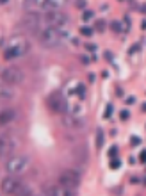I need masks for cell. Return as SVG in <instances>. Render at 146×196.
<instances>
[{"label": "cell", "mask_w": 146, "mask_h": 196, "mask_svg": "<svg viewBox=\"0 0 146 196\" xmlns=\"http://www.w3.org/2000/svg\"><path fill=\"white\" fill-rule=\"evenodd\" d=\"M119 118H121V120H128V118H130V112H128V111H121V112H119Z\"/></svg>", "instance_id": "cell-23"}, {"label": "cell", "mask_w": 146, "mask_h": 196, "mask_svg": "<svg viewBox=\"0 0 146 196\" xmlns=\"http://www.w3.org/2000/svg\"><path fill=\"white\" fill-rule=\"evenodd\" d=\"M93 16H95V13H93V11H84V15H82V20H84V22H89Z\"/></svg>", "instance_id": "cell-19"}, {"label": "cell", "mask_w": 146, "mask_h": 196, "mask_svg": "<svg viewBox=\"0 0 146 196\" xmlns=\"http://www.w3.org/2000/svg\"><path fill=\"white\" fill-rule=\"evenodd\" d=\"M86 48H88L89 52H95V50H96V46H95V45H88V46H86Z\"/></svg>", "instance_id": "cell-30"}, {"label": "cell", "mask_w": 146, "mask_h": 196, "mask_svg": "<svg viewBox=\"0 0 146 196\" xmlns=\"http://www.w3.org/2000/svg\"><path fill=\"white\" fill-rule=\"evenodd\" d=\"M23 6H25L27 9L36 7V0H23Z\"/></svg>", "instance_id": "cell-21"}, {"label": "cell", "mask_w": 146, "mask_h": 196, "mask_svg": "<svg viewBox=\"0 0 146 196\" xmlns=\"http://www.w3.org/2000/svg\"><path fill=\"white\" fill-rule=\"evenodd\" d=\"M9 98H13V91H11V89H2V87H0V100H9Z\"/></svg>", "instance_id": "cell-15"}, {"label": "cell", "mask_w": 146, "mask_h": 196, "mask_svg": "<svg viewBox=\"0 0 146 196\" xmlns=\"http://www.w3.org/2000/svg\"><path fill=\"white\" fill-rule=\"evenodd\" d=\"M43 194H50V196H70V194H73V193L70 191V189H66L64 185H61V184H48V185H45Z\"/></svg>", "instance_id": "cell-10"}, {"label": "cell", "mask_w": 146, "mask_h": 196, "mask_svg": "<svg viewBox=\"0 0 146 196\" xmlns=\"http://www.w3.org/2000/svg\"><path fill=\"white\" fill-rule=\"evenodd\" d=\"M130 143H132V146H137V145H141V139L139 137H132Z\"/></svg>", "instance_id": "cell-27"}, {"label": "cell", "mask_w": 146, "mask_h": 196, "mask_svg": "<svg viewBox=\"0 0 146 196\" xmlns=\"http://www.w3.org/2000/svg\"><path fill=\"white\" fill-rule=\"evenodd\" d=\"M18 185H20V180H18V178H15V176H7V178H4V180H2L0 189H2V193H4V194H13Z\"/></svg>", "instance_id": "cell-11"}, {"label": "cell", "mask_w": 146, "mask_h": 196, "mask_svg": "<svg viewBox=\"0 0 146 196\" xmlns=\"http://www.w3.org/2000/svg\"><path fill=\"white\" fill-rule=\"evenodd\" d=\"M16 118V112L11 109H6L0 112V125H6V123H11L13 120Z\"/></svg>", "instance_id": "cell-13"}, {"label": "cell", "mask_w": 146, "mask_h": 196, "mask_svg": "<svg viewBox=\"0 0 146 196\" xmlns=\"http://www.w3.org/2000/svg\"><path fill=\"white\" fill-rule=\"evenodd\" d=\"M75 4H77V7H79V9H84V7H86V0H77Z\"/></svg>", "instance_id": "cell-26"}, {"label": "cell", "mask_w": 146, "mask_h": 196, "mask_svg": "<svg viewBox=\"0 0 146 196\" xmlns=\"http://www.w3.org/2000/svg\"><path fill=\"white\" fill-rule=\"evenodd\" d=\"M66 4V0H36V7L41 11H57Z\"/></svg>", "instance_id": "cell-9"}, {"label": "cell", "mask_w": 146, "mask_h": 196, "mask_svg": "<svg viewBox=\"0 0 146 196\" xmlns=\"http://www.w3.org/2000/svg\"><path fill=\"white\" fill-rule=\"evenodd\" d=\"M80 34L82 36H93V29L91 27H80Z\"/></svg>", "instance_id": "cell-17"}, {"label": "cell", "mask_w": 146, "mask_h": 196, "mask_svg": "<svg viewBox=\"0 0 146 196\" xmlns=\"http://www.w3.org/2000/svg\"><path fill=\"white\" fill-rule=\"evenodd\" d=\"M13 194H32V191H30V187H27V185H23V184H20L18 187H16V191L13 193Z\"/></svg>", "instance_id": "cell-14"}, {"label": "cell", "mask_w": 146, "mask_h": 196, "mask_svg": "<svg viewBox=\"0 0 146 196\" xmlns=\"http://www.w3.org/2000/svg\"><path fill=\"white\" fill-rule=\"evenodd\" d=\"M110 114H112V105H107V109H105V114H103V116L110 118Z\"/></svg>", "instance_id": "cell-25"}, {"label": "cell", "mask_w": 146, "mask_h": 196, "mask_svg": "<svg viewBox=\"0 0 146 196\" xmlns=\"http://www.w3.org/2000/svg\"><path fill=\"white\" fill-rule=\"evenodd\" d=\"M16 146H18V141H16L11 134H4V132H0V159L2 160H7L13 152L16 150Z\"/></svg>", "instance_id": "cell-3"}, {"label": "cell", "mask_w": 146, "mask_h": 196, "mask_svg": "<svg viewBox=\"0 0 146 196\" xmlns=\"http://www.w3.org/2000/svg\"><path fill=\"white\" fill-rule=\"evenodd\" d=\"M110 30H114V32H121V23L119 22H112L110 23Z\"/></svg>", "instance_id": "cell-20"}, {"label": "cell", "mask_w": 146, "mask_h": 196, "mask_svg": "<svg viewBox=\"0 0 146 196\" xmlns=\"http://www.w3.org/2000/svg\"><path fill=\"white\" fill-rule=\"evenodd\" d=\"M27 48H29V45L25 43V41H22V39H15V41L9 45L7 48H6V52H4V57H6V59L18 57V55L25 54V52H27Z\"/></svg>", "instance_id": "cell-8"}, {"label": "cell", "mask_w": 146, "mask_h": 196, "mask_svg": "<svg viewBox=\"0 0 146 196\" xmlns=\"http://www.w3.org/2000/svg\"><path fill=\"white\" fill-rule=\"evenodd\" d=\"M103 146V132L98 130V134H96V148H102Z\"/></svg>", "instance_id": "cell-16"}, {"label": "cell", "mask_w": 146, "mask_h": 196, "mask_svg": "<svg viewBox=\"0 0 146 196\" xmlns=\"http://www.w3.org/2000/svg\"><path fill=\"white\" fill-rule=\"evenodd\" d=\"M135 102V98H134V96H130V98H127V103H134Z\"/></svg>", "instance_id": "cell-31"}, {"label": "cell", "mask_w": 146, "mask_h": 196, "mask_svg": "<svg viewBox=\"0 0 146 196\" xmlns=\"http://www.w3.org/2000/svg\"><path fill=\"white\" fill-rule=\"evenodd\" d=\"M116 153H118V146H112V148L109 150V157H110V159H112V157H116Z\"/></svg>", "instance_id": "cell-24"}, {"label": "cell", "mask_w": 146, "mask_h": 196, "mask_svg": "<svg viewBox=\"0 0 146 196\" xmlns=\"http://www.w3.org/2000/svg\"><path fill=\"white\" fill-rule=\"evenodd\" d=\"M119 166H121V160L119 159H112L110 160V169H118Z\"/></svg>", "instance_id": "cell-22"}, {"label": "cell", "mask_w": 146, "mask_h": 196, "mask_svg": "<svg viewBox=\"0 0 146 196\" xmlns=\"http://www.w3.org/2000/svg\"><path fill=\"white\" fill-rule=\"evenodd\" d=\"M143 111H144V112H146V103H144V105H143Z\"/></svg>", "instance_id": "cell-32"}, {"label": "cell", "mask_w": 146, "mask_h": 196, "mask_svg": "<svg viewBox=\"0 0 146 196\" xmlns=\"http://www.w3.org/2000/svg\"><path fill=\"white\" fill-rule=\"evenodd\" d=\"M46 105H48V109H50L52 112H57V114L64 112L66 111V100H64V96H62V93H61V91H54V93L48 96Z\"/></svg>", "instance_id": "cell-6"}, {"label": "cell", "mask_w": 146, "mask_h": 196, "mask_svg": "<svg viewBox=\"0 0 146 196\" xmlns=\"http://www.w3.org/2000/svg\"><path fill=\"white\" fill-rule=\"evenodd\" d=\"M95 29L98 30V32H103V30H105V22H103V20H98L96 25H95Z\"/></svg>", "instance_id": "cell-18"}, {"label": "cell", "mask_w": 146, "mask_h": 196, "mask_svg": "<svg viewBox=\"0 0 146 196\" xmlns=\"http://www.w3.org/2000/svg\"><path fill=\"white\" fill-rule=\"evenodd\" d=\"M37 36H39V41H41L45 46H48V48H54V46H59V45H61L62 37L66 36V32H64L62 29L46 27V29H43L41 32H37Z\"/></svg>", "instance_id": "cell-1"}, {"label": "cell", "mask_w": 146, "mask_h": 196, "mask_svg": "<svg viewBox=\"0 0 146 196\" xmlns=\"http://www.w3.org/2000/svg\"><path fill=\"white\" fill-rule=\"evenodd\" d=\"M59 184L64 185L66 189H70L71 193H75V189L79 187V184H80V171H75V169L62 171L61 176H59Z\"/></svg>", "instance_id": "cell-4"}, {"label": "cell", "mask_w": 146, "mask_h": 196, "mask_svg": "<svg viewBox=\"0 0 146 196\" xmlns=\"http://www.w3.org/2000/svg\"><path fill=\"white\" fill-rule=\"evenodd\" d=\"M2 80L6 82V84H20L23 80V72L20 70V68H16V66H9V68H6L4 72H2Z\"/></svg>", "instance_id": "cell-7"}, {"label": "cell", "mask_w": 146, "mask_h": 196, "mask_svg": "<svg viewBox=\"0 0 146 196\" xmlns=\"http://www.w3.org/2000/svg\"><path fill=\"white\" fill-rule=\"evenodd\" d=\"M84 94H86V87H84V86H79V96L82 98Z\"/></svg>", "instance_id": "cell-28"}, {"label": "cell", "mask_w": 146, "mask_h": 196, "mask_svg": "<svg viewBox=\"0 0 146 196\" xmlns=\"http://www.w3.org/2000/svg\"><path fill=\"white\" fill-rule=\"evenodd\" d=\"M70 23V20H68V16L64 15V13H61V11H46L43 16H41V27L43 29H46V27H55V29H62V27H66ZM41 29V30H43ZM39 30V32H41Z\"/></svg>", "instance_id": "cell-2"}, {"label": "cell", "mask_w": 146, "mask_h": 196, "mask_svg": "<svg viewBox=\"0 0 146 196\" xmlns=\"http://www.w3.org/2000/svg\"><path fill=\"white\" fill-rule=\"evenodd\" d=\"M139 160H141V162H146V150H143V152H141V155H139Z\"/></svg>", "instance_id": "cell-29"}, {"label": "cell", "mask_w": 146, "mask_h": 196, "mask_svg": "<svg viewBox=\"0 0 146 196\" xmlns=\"http://www.w3.org/2000/svg\"><path fill=\"white\" fill-rule=\"evenodd\" d=\"M27 166H29V157H25V155H15V157L11 155L7 159V162H6V169L13 175L25 171Z\"/></svg>", "instance_id": "cell-5"}, {"label": "cell", "mask_w": 146, "mask_h": 196, "mask_svg": "<svg viewBox=\"0 0 146 196\" xmlns=\"http://www.w3.org/2000/svg\"><path fill=\"white\" fill-rule=\"evenodd\" d=\"M73 157H75V160H77L79 164H86V162H88V150H86V146H77V148H73Z\"/></svg>", "instance_id": "cell-12"}]
</instances>
